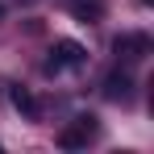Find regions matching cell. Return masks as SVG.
<instances>
[{"label": "cell", "mask_w": 154, "mask_h": 154, "mask_svg": "<svg viewBox=\"0 0 154 154\" xmlns=\"http://www.w3.org/2000/svg\"><path fill=\"white\" fill-rule=\"evenodd\" d=\"M96 133H100V121H96L92 112H79L71 125H63V133H58V146H63V150H83V146H88Z\"/></svg>", "instance_id": "6da1fadb"}, {"label": "cell", "mask_w": 154, "mask_h": 154, "mask_svg": "<svg viewBox=\"0 0 154 154\" xmlns=\"http://www.w3.org/2000/svg\"><path fill=\"white\" fill-rule=\"evenodd\" d=\"M104 96L112 104H129L133 100V79H129L125 71H112V75L104 79Z\"/></svg>", "instance_id": "277c9868"}, {"label": "cell", "mask_w": 154, "mask_h": 154, "mask_svg": "<svg viewBox=\"0 0 154 154\" xmlns=\"http://www.w3.org/2000/svg\"><path fill=\"white\" fill-rule=\"evenodd\" d=\"M8 100H13V108H17L21 117H29V121H33L38 112H42V104H38V96H33L29 88H21V83H17V88H8Z\"/></svg>", "instance_id": "5b68a950"}, {"label": "cell", "mask_w": 154, "mask_h": 154, "mask_svg": "<svg viewBox=\"0 0 154 154\" xmlns=\"http://www.w3.org/2000/svg\"><path fill=\"white\" fill-rule=\"evenodd\" d=\"M71 17L83 21V25L88 21H100L104 17V0H71Z\"/></svg>", "instance_id": "8992f818"}, {"label": "cell", "mask_w": 154, "mask_h": 154, "mask_svg": "<svg viewBox=\"0 0 154 154\" xmlns=\"http://www.w3.org/2000/svg\"><path fill=\"white\" fill-rule=\"evenodd\" d=\"M112 50H117V58H125V63H142L150 54V38L146 33H121V38H112Z\"/></svg>", "instance_id": "3957f363"}, {"label": "cell", "mask_w": 154, "mask_h": 154, "mask_svg": "<svg viewBox=\"0 0 154 154\" xmlns=\"http://www.w3.org/2000/svg\"><path fill=\"white\" fill-rule=\"evenodd\" d=\"M0 21H4V4H0Z\"/></svg>", "instance_id": "52a82bcc"}, {"label": "cell", "mask_w": 154, "mask_h": 154, "mask_svg": "<svg viewBox=\"0 0 154 154\" xmlns=\"http://www.w3.org/2000/svg\"><path fill=\"white\" fill-rule=\"evenodd\" d=\"M83 63H88V50L79 42H71V38H63V42H54L50 58H46V71L58 75V71H71V67H83Z\"/></svg>", "instance_id": "7a4b0ae2"}]
</instances>
